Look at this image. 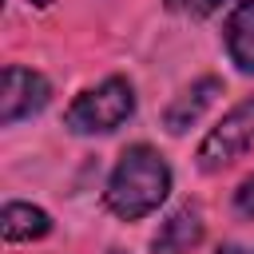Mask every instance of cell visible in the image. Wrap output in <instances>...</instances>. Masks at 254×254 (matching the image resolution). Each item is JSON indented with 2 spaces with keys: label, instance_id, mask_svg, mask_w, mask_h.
<instances>
[{
  "label": "cell",
  "instance_id": "30bf717a",
  "mask_svg": "<svg viewBox=\"0 0 254 254\" xmlns=\"http://www.w3.org/2000/svg\"><path fill=\"white\" fill-rule=\"evenodd\" d=\"M218 254H254L250 246H218Z\"/></svg>",
  "mask_w": 254,
  "mask_h": 254
},
{
  "label": "cell",
  "instance_id": "9c48e42d",
  "mask_svg": "<svg viewBox=\"0 0 254 254\" xmlns=\"http://www.w3.org/2000/svg\"><path fill=\"white\" fill-rule=\"evenodd\" d=\"M234 210H238L242 218H254V175L234 190Z\"/></svg>",
  "mask_w": 254,
  "mask_h": 254
},
{
  "label": "cell",
  "instance_id": "52a82bcc",
  "mask_svg": "<svg viewBox=\"0 0 254 254\" xmlns=\"http://www.w3.org/2000/svg\"><path fill=\"white\" fill-rule=\"evenodd\" d=\"M226 52L242 71H254V0H238L226 16Z\"/></svg>",
  "mask_w": 254,
  "mask_h": 254
},
{
  "label": "cell",
  "instance_id": "6da1fadb",
  "mask_svg": "<svg viewBox=\"0 0 254 254\" xmlns=\"http://www.w3.org/2000/svg\"><path fill=\"white\" fill-rule=\"evenodd\" d=\"M171 194V167L163 163V155L147 143H135L119 155L111 179H107V190H103V202L115 218L123 222H139L147 218L151 210H159V202Z\"/></svg>",
  "mask_w": 254,
  "mask_h": 254
},
{
  "label": "cell",
  "instance_id": "ba28073f",
  "mask_svg": "<svg viewBox=\"0 0 254 254\" xmlns=\"http://www.w3.org/2000/svg\"><path fill=\"white\" fill-rule=\"evenodd\" d=\"M0 230L8 242H32V238H44L52 230V218H48V210H40L32 202H4Z\"/></svg>",
  "mask_w": 254,
  "mask_h": 254
},
{
  "label": "cell",
  "instance_id": "277c9868",
  "mask_svg": "<svg viewBox=\"0 0 254 254\" xmlns=\"http://www.w3.org/2000/svg\"><path fill=\"white\" fill-rule=\"evenodd\" d=\"M52 95V83L40 75V71H28L20 64H8L4 67V91H0V123L12 127L28 115H36Z\"/></svg>",
  "mask_w": 254,
  "mask_h": 254
},
{
  "label": "cell",
  "instance_id": "5b68a950",
  "mask_svg": "<svg viewBox=\"0 0 254 254\" xmlns=\"http://www.w3.org/2000/svg\"><path fill=\"white\" fill-rule=\"evenodd\" d=\"M202 210L194 202H183L179 210L167 214V222L159 226V234L151 238V254H190L202 242Z\"/></svg>",
  "mask_w": 254,
  "mask_h": 254
},
{
  "label": "cell",
  "instance_id": "8992f818",
  "mask_svg": "<svg viewBox=\"0 0 254 254\" xmlns=\"http://www.w3.org/2000/svg\"><path fill=\"white\" fill-rule=\"evenodd\" d=\"M218 91H222V79H218V75H202V79H194L183 95L171 99V107L163 111V127H167L171 135H183L190 123L202 119V111L218 99Z\"/></svg>",
  "mask_w": 254,
  "mask_h": 254
},
{
  "label": "cell",
  "instance_id": "7c38bea8",
  "mask_svg": "<svg viewBox=\"0 0 254 254\" xmlns=\"http://www.w3.org/2000/svg\"><path fill=\"white\" fill-rule=\"evenodd\" d=\"M28 4H36V8H48V4H52V0H28Z\"/></svg>",
  "mask_w": 254,
  "mask_h": 254
},
{
  "label": "cell",
  "instance_id": "7a4b0ae2",
  "mask_svg": "<svg viewBox=\"0 0 254 254\" xmlns=\"http://www.w3.org/2000/svg\"><path fill=\"white\" fill-rule=\"evenodd\" d=\"M135 115V87L123 75L103 79L99 87H87L64 115L67 131L75 135H107L115 127H123Z\"/></svg>",
  "mask_w": 254,
  "mask_h": 254
},
{
  "label": "cell",
  "instance_id": "4fadbf2b",
  "mask_svg": "<svg viewBox=\"0 0 254 254\" xmlns=\"http://www.w3.org/2000/svg\"><path fill=\"white\" fill-rule=\"evenodd\" d=\"M107 254H123V250H107Z\"/></svg>",
  "mask_w": 254,
  "mask_h": 254
},
{
  "label": "cell",
  "instance_id": "8fae6325",
  "mask_svg": "<svg viewBox=\"0 0 254 254\" xmlns=\"http://www.w3.org/2000/svg\"><path fill=\"white\" fill-rule=\"evenodd\" d=\"M167 4H171V8H183V4H190V8H194V0H167Z\"/></svg>",
  "mask_w": 254,
  "mask_h": 254
},
{
  "label": "cell",
  "instance_id": "3957f363",
  "mask_svg": "<svg viewBox=\"0 0 254 254\" xmlns=\"http://www.w3.org/2000/svg\"><path fill=\"white\" fill-rule=\"evenodd\" d=\"M250 143H254V95L242 99V103H234V107L206 131V139L198 143V171L214 175V171L230 167Z\"/></svg>",
  "mask_w": 254,
  "mask_h": 254
}]
</instances>
